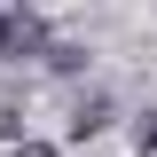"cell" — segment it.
Returning <instances> with one entry per match:
<instances>
[{"label": "cell", "instance_id": "2", "mask_svg": "<svg viewBox=\"0 0 157 157\" xmlns=\"http://www.w3.org/2000/svg\"><path fill=\"white\" fill-rule=\"evenodd\" d=\"M102 126H110V102H102V94H86V102L71 110V134L86 141V134H102Z\"/></svg>", "mask_w": 157, "mask_h": 157}, {"label": "cell", "instance_id": "3", "mask_svg": "<svg viewBox=\"0 0 157 157\" xmlns=\"http://www.w3.org/2000/svg\"><path fill=\"white\" fill-rule=\"evenodd\" d=\"M134 141H141V149L157 157V110H149V118H141V126H134Z\"/></svg>", "mask_w": 157, "mask_h": 157}, {"label": "cell", "instance_id": "6", "mask_svg": "<svg viewBox=\"0 0 157 157\" xmlns=\"http://www.w3.org/2000/svg\"><path fill=\"white\" fill-rule=\"evenodd\" d=\"M16 8H32V0H16Z\"/></svg>", "mask_w": 157, "mask_h": 157}, {"label": "cell", "instance_id": "4", "mask_svg": "<svg viewBox=\"0 0 157 157\" xmlns=\"http://www.w3.org/2000/svg\"><path fill=\"white\" fill-rule=\"evenodd\" d=\"M0 134H8V141H24V118L8 110V102H0Z\"/></svg>", "mask_w": 157, "mask_h": 157}, {"label": "cell", "instance_id": "1", "mask_svg": "<svg viewBox=\"0 0 157 157\" xmlns=\"http://www.w3.org/2000/svg\"><path fill=\"white\" fill-rule=\"evenodd\" d=\"M0 55H47V24L32 16V8H16V0H8V16H0Z\"/></svg>", "mask_w": 157, "mask_h": 157}, {"label": "cell", "instance_id": "5", "mask_svg": "<svg viewBox=\"0 0 157 157\" xmlns=\"http://www.w3.org/2000/svg\"><path fill=\"white\" fill-rule=\"evenodd\" d=\"M8 157H55V149H47V141H16Z\"/></svg>", "mask_w": 157, "mask_h": 157}]
</instances>
